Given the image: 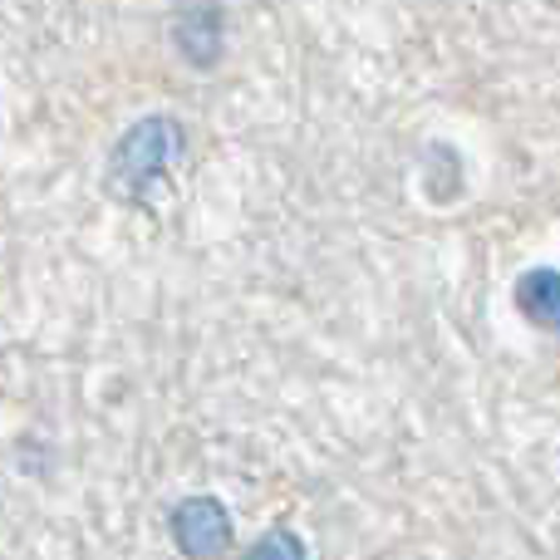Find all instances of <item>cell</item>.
Wrapping results in <instances>:
<instances>
[{"label": "cell", "instance_id": "obj_2", "mask_svg": "<svg viewBox=\"0 0 560 560\" xmlns=\"http://www.w3.org/2000/svg\"><path fill=\"white\" fill-rule=\"evenodd\" d=\"M167 536L187 560H226L236 546V522L222 506V497H183L167 512Z\"/></svg>", "mask_w": 560, "mask_h": 560}, {"label": "cell", "instance_id": "obj_3", "mask_svg": "<svg viewBox=\"0 0 560 560\" xmlns=\"http://www.w3.org/2000/svg\"><path fill=\"white\" fill-rule=\"evenodd\" d=\"M167 39L197 74L217 69L226 55V5L222 0H177L173 20H167Z\"/></svg>", "mask_w": 560, "mask_h": 560}, {"label": "cell", "instance_id": "obj_1", "mask_svg": "<svg viewBox=\"0 0 560 560\" xmlns=\"http://www.w3.org/2000/svg\"><path fill=\"white\" fill-rule=\"evenodd\" d=\"M187 153V128L173 114H143L108 143L104 192L124 207H153L158 187L167 183Z\"/></svg>", "mask_w": 560, "mask_h": 560}, {"label": "cell", "instance_id": "obj_4", "mask_svg": "<svg viewBox=\"0 0 560 560\" xmlns=\"http://www.w3.org/2000/svg\"><path fill=\"white\" fill-rule=\"evenodd\" d=\"M516 315L541 335H560V271L556 266H526L512 285Z\"/></svg>", "mask_w": 560, "mask_h": 560}, {"label": "cell", "instance_id": "obj_5", "mask_svg": "<svg viewBox=\"0 0 560 560\" xmlns=\"http://www.w3.org/2000/svg\"><path fill=\"white\" fill-rule=\"evenodd\" d=\"M242 560H310V546L290 526H271L242 551Z\"/></svg>", "mask_w": 560, "mask_h": 560}]
</instances>
